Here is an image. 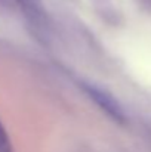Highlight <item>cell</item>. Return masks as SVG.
I'll return each instance as SVG.
<instances>
[{
	"label": "cell",
	"mask_w": 151,
	"mask_h": 152,
	"mask_svg": "<svg viewBox=\"0 0 151 152\" xmlns=\"http://www.w3.org/2000/svg\"><path fill=\"white\" fill-rule=\"evenodd\" d=\"M83 89L85 92L89 95V98L95 102L104 112H107L111 118H114L116 121H124V112H123V108L120 106V103L116 101L108 92L99 89L98 86H94V84H89V83H85L83 84Z\"/></svg>",
	"instance_id": "cell-1"
},
{
	"label": "cell",
	"mask_w": 151,
	"mask_h": 152,
	"mask_svg": "<svg viewBox=\"0 0 151 152\" xmlns=\"http://www.w3.org/2000/svg\"><path fill=\"white\" fill-rule=\"evenodd\" d=\"M0 152H13L10 139L6 133V129L3 127L1 121H0Z\"/></svg>",
	"instance_id": "cell-3"
},
{
	"label": "cell",
	"mask_w": 151,
	"mask_h": 152,
	"mask_svg": "<svg viewBox=\"0 0 151 152\" xmlns=\"http://www.w3.org/2000/svg\"><path fill=\"white\" fill-rule=\"evenodd\" d=\"M28 24L36 28V33H46V12L42 0H16Z\"/></svg>",
	"instance_id": "cell-2"
}]
</instances>
